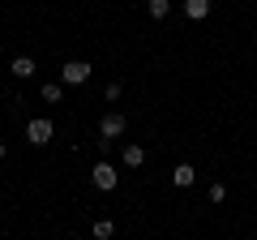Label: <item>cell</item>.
I'll use <instances>...</instances> for the list:
<instances>
[{"label": "cell", "mask_w": 257, "mask_h": 240, "mask_svg": "<svg viewBox=\"0 0 257 240\" xmlns=\"http://www.w3.org/2000/svg\"><path fill=\"white\" fill-rule=\"evenodd\" d=\"M43 99L47 103H60V82H43Z\"/></svg>", "instance_id": "8fae6325"}, {"label": "cell", "mask_w": 257, "mask_h": 240, "mask_svg": "<svg viewBox=\"0 0 257 240\" xmlns=\"http://www.w3.org/2000/svg\"><path fill=\"white\" fill-rule=\"evenodd\" d=\"M52 133H56L52 120H43V116L26 125V142H30V146H47V142H52Z\"/></svg>", "instance_id": "3957f363"}, {"label": "cell", "mask_w": 257, "mask_h": 240, "mask_svg": "<svg viewBox=\"0 0 257 240\" xmlns=\"http://www.w3.org/2000/svg\"><path fill=\"white\" fill-rule=\"evenodd\" d=\"M124 163L128 167H142V163H146V150H142V146H124Z\"/></svg>", "instance_id": "9c48e42d"}, {"label": "cell", "mask_w": 257, "mask_h": 240, "mask_svg": "<svg viewBox=\"0 0 257 240\" xmlns=\"http://www.w3.org/2000/svg\"><path fill=\"white\" fill-rule=\"evenodd\" d=\"M193 180H197V167H189V163H176L172 167V185L176 189H189Z\"/></svg>", "instance_id": "5b68a950"}, {"label": "cell", "mask_w": 257, "mask_h": 240, "mask_svg": "<svg viewBox=\"0 0 257 240\" xmlns=\"http://www.w3.org/2000/svg\"><path fill=\"white\" fill-rule=\"evenodd\" d=\"M90 73H94V69L86 65V60H69V65L60 69V82L64 86H86V82H90Z\"/></svg>", "instance_id": "6da1fadb"}, {"label": "cell", "mask_w": 257, "mask_h": 240, "mask_svg": "<svg viewBox=\"0 0 257 240\" xmlns=\"http://www.w3.org/2000/svg\"><path fill=\"white\" fill-rule=\"evenodd\" d=\"M124 129H128V120L120 116V111H107V116L99 120V138H107V142H116Z\"/></svg>", "instance_id": "277c9868"}, {"label": "cell", "mask_w": 257, "mask_h": 240, "mask_svg": "<svg viewBox=\"0 0 257 240\" xmlns=\"http://www.w3.org/2000/svg\"><path fill=\"white\" fill-rule=\"evenodd\" d=\"M184 13H189L193 22H202L206 13H210V0H184Z\"/></svg>", "instance_id": "52a82bcc"}, {"label": "cell", "mask_w": 257, "mask_h": 240, "mask_svg": "<svg viewBox=\"0 0 257 240\" xmlns=\"http://www.w3.org/2000/svg\"><path fill=\"white\" fill-rule=\"evenodd\" d=\"M9 73L13 77H35V60H30V56H18V60L9 65Z\"/></svg>", "instance_id": "8992f818"}, {"label": "cell", "mask_w": 257, "mask_h": 240, "mask_svg": "<svg viewBox=\"0 0 257 240\" xmlns=\"http://www.w3.org/2000/svg\"><path fill=\"white\" fill-rule=\"evenodd\" d=\"M103 94H107V103H116L120 99V82H107V90H103Z\"/></svg>", "instance_id": "7c38bea8"}, {"label": "cell", "mask_w": 257, "mask_h": 240, "mask_svg": "<svg viewBox=\"0 0 257 240\" xmlns=\"http://www.w3.org/2000/svg\"><path fill=\"white\" fill-rule=\"evenodd\" d=\"M111 231H116V227H111V219H99V223H94V240H111Z\"/></svg>", "instance_id": "30bf717a"}, {"label": "cell", "mask_w": 257, "mask_h": 240, "mask_svg": "<svg viewBox=\"0 0 257 240\" xmlns=\"http://www.w3.org/2000/svg\"><path fill=\"white\" fill-rule=\"evenodd\" d=\"M0 159H5V142H0Z\"/></svg>", "instance_id": "4fadbf2b"}, {"label": "cell", "mask_w": 257, "mask_h": 240, "mask_svg": "<svg viewBox=\"0 0 257 240\" xmlns=\"http://www.w3.org/2000/svg\"><path fill=\"white\" fill-rule=\"evenodd\" d=\"M146 13H150L155 22H163L167 13H172V0H146Z\"/></svg>", "instance_id": "ba28073f"}, {"label": "cell", "mask_w": 257, "mask_h": 240, "mask_svg": "<svg viewBox=\"0 0 257 240\" xmlns=\"http://www.w3.org/2000/svg\"><path fill=\"white\" fill-rule=\"evenodd\" d=\"M90 180H94V189H116L120 185V172L107 163V159H99V163L90 167Z\"/></svg>", "instance_id": "7a4b0ae2"}]
</instances>
